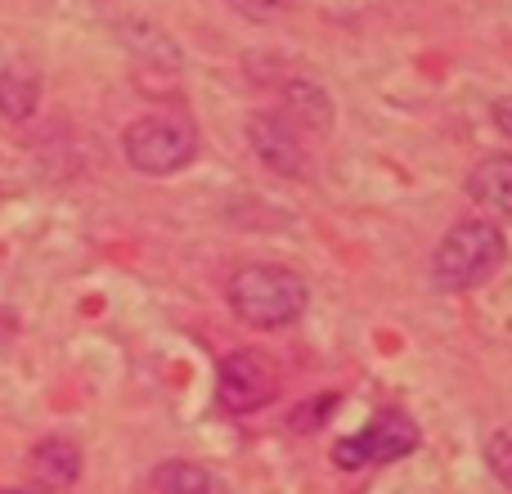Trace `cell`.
Returning <instances> with one entry per match:
<instances>
[{"label":"cell","instance_id":"1","mask_svg":"<svg viewBox=\"0 0 512 494\" xmlns=\"http://www.w3.org/2000/svg\"><path fill=\"white\" fill-rule=\"evenodd\" d=\"M230 306L252 328H288L306 310V283L288 265H243L230 279Z\"/></svg>","mask_w":512,"mask_h":494},{"label":"cell","instance_id":"2","mask_svg":"<svg viewBox=\"0 0 512 494\" xmlns=\"http://www.w3.org/2000/svg\"><path fill=\"white\" fill-rule=\"evenodd\" d=\"M508 247H504V230L490 221H459L436 247L432 274L445 292H468L477 283H486L490 274L504 265Z\"/></svg>","mask_w":512,"mask_h":494},{"label":"cell","instance_id":"3","mask_svg":"<svg viewBox=\"0 0 512 494\" xmlns=\"http://www.w3.org/2000/svg\"><path fill=\"white\" fill-rule=\"evenodd\" d=\"M122 149H126V162H131L135 171H144V176H171V171L194 162L198 135L185 117L149 113V117L126 126Z\"/></svg>","mask_w":512,"mask_h":494},{"label":"cell","instance_id":"4","mask_svg":"<svg viewBox=\"0 0 512 494\" xmlns=\"http://www.w3.org/2000/svg\"><path fill=\"white\" fill-rule=\"evenodd\" d=\"M414 450H418L414 418L400 414V409H382L364 432L342 436V441L333 445V459L342 463L346 472H355V468H382V463H396Z\"/></svg>","mask_w":512,"mask_h":494},{"label":"cell","instance_id":"5","mask_svg":"<svg viewBox=\"0 0 512 494\" xmlns=\"http://www.w3.org/2000/svg\"><path fill=\"white\" fill-rule=\"evenodd\" d=\"M274 396H279V369H274V360L265 351L243 346V351L221 360V378H216L221 409H230V414H256Z\"/></svg>","mask_w":512,"mask_h":494},{"label":"cell","instance_id":"6","mask_svg":"<svg viewBox=\"0 0 512 494\" xmlns=\"http://www.w3.org/2000/svg\"><path fill=\"white\" fill-rule=\"evenodd\" d=\"M248 140H252L256 158H261L270 171H279V176H306L310 171L306 144H301L297 126H292L288 117H279V113L248 117Z\"/></svg>","mask_w":512,"mask_h":494},{"label":"cell","instance_id":"7","mask_svg":"<svg viewBox=\"0 0 512 494\" xmlns=\"http://www.w3.org/2000/svg\"><path fill=\"white\" fill-rule=\"evenodd\" d=\"M468 194L477 198L481 207H490V212L512 216V158L508 153H490V158H481L477 167H472Z\"/></svg>","mask_w":512,"mask_h":494},{"label":"cell","instance_id":"8","mask_svg":"<svg viewBox=\"0 0 512 494\" xmlns=\"http://www.w3.org/2000/svg\"><path fill=\"white\" fill-rule=\"evenodd\" d=\"M32 472L41 486L68 490L81 477V450L72 441H63V436H50V441H41L32 450Z\"/></svg>","mask_w":512,"mask_h":494},{"label":"cell","instance_id":"9","mask_svg":"<svg viewBox=\"0 0 512 494\" xmlns=\"http://www.w3.org/2000/svg\"><path fill=\"white\" fill-rule=\"evenodd\" d=\"M153 486H158V494H225V486L203 463H189V459H167L153 472Z\"/></svg>","mask_w":512,"mask_h":494},{"label":"cell","instance_id":"10","mask_svg":"<svg viewBox=\"0 0 512 494\" xmlns=\"http://www.w3.org/2000/svg\"><path fill=\"white\" fill-rule=\"evenodd\" d=\"M36 99H41V81L27 68H0V113L9 122H27L36 113Z\"/></svg>","mask_w":512,"mask_h":494},{"label":"cell","instance_id":"11","mask_svg":"<svg viewBox=\"0 0 512 494\" xmlns=\"http://www.w3.org/2000/svg\"><path fill=\"white\" fill-rule=\"evenodd\" d=\"M486 463L504 486H512V427H499V432L486 441Z\"/></svg>","mask_w":512,"mask_h":494},{"label":"cell","instance_id":"12","mask_svg":"<svg viewBox=\"0 0 512 494\" xmlns=\"http://www.w3.org/2000/svg\"><path fill=\"white\" fill-rule=\"evenodd\" d=\"M230 9H239L243 18H252V23H274V18H283L292 9V0H225Z\"/></svg>","mask_w":512,"mask_h":494},{"label":"cell","instance_id":"13","mask_svg":"<svg viewBox=\"0 0 512 494\" xmlns=\"http://www.w3.org/2000/svg\"><path fill=\"white\" fill-rule=\"evenodd\" d=\"M495 126L512 140V99H499L495 104Z\"/></svg>","mask_w":512,"mask_h":494},{"label":"cell","instance_id":"14","mask_svg":"<svg viewBox=\"0 0 512 494\" xmlns=\"http://www.w3.org/2000/svg\"><path fill=\"white\" fill-rule=\"evenodd\" d=\"M9 494H41V490H9Z\"/></svg>","mask_w":512,"mask_h":494}]
</instances>
